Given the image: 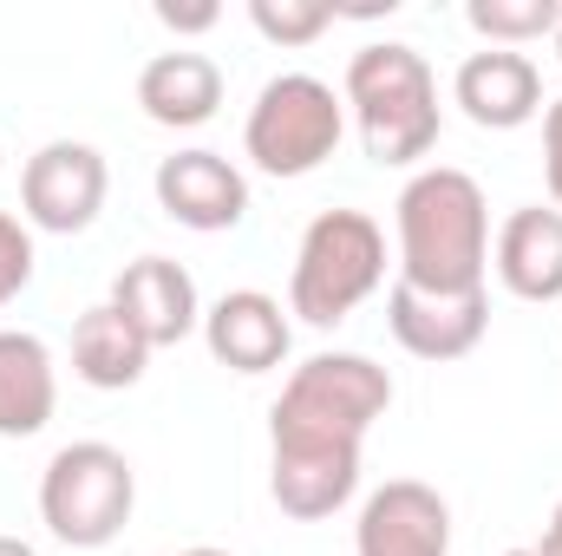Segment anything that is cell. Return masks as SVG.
<instances>
[{
	"label": "cell",
	"instance_id": "cell-1",
	"mask_svg": "<svg viewBox=\"0 0 562 556\" xmlns=\"http://www.w3.org/2000/svg\"><path fill=\"white\" fill-rule=\"evenodd\" d=\"M400 281L419 294H484L491 203L471 170L431 164L400 190Z\"/></svg>",
	"mask_w": 562,
	"mask_h": 556
},
{
	"label": "cell",
	"instance_id": "cell-29",
	"mask_svg": "<svg viewBox=\"0 0 562 556\" xmlns=\"http://www.w3.org/2000/svg\"><path fill=\"white\" fill-rule=\"evenodd\" d=\"M0 170H7V151H0Z\"/></svg>",
	"mask_w": 562,
	"mask_h": 556
},
{
	"label": "cell",
	"instance_id": "cell-7",
	"mask_svg": "<svg viewBox=\"0 0 562 556\" xmlns=\"http://www.w3.org/2000/svg\"><path fill=\"white\" fill-rule=\"evenodd\" d=\"M105 190H112V170L92 144L79 138H53L40 144L20 170V216L26 230H46V236H79L99 223L105 210Z\"/></svg>",
	"mask_w": 562,
	"mask_h": 556
},
{
	"label": "cell",
	"instance_id": "cell-5",
	"mask_svg": "<svg viewBox=\"0 0 562 556\" xmlns=\"http://www.w3.org/2000/svg\"><path fill=\"white\" fill-rule=\"evenodd\" d=\"M393 407V374L367 354H314L288 374L276 413H269V438H347L367 445L373 419Z\"/></svg>",
	"mask_w": 562,
	"mask_h": 556
},
{
	"label": "cell",
	"instance_id": "cell-19",
	"mask_svg": "<svg viewBox=\"0 0 562 556\" xmlns=\"http://www.w3.org/2000/svg\"><path fill=\"white\" fill-rule=\"evenodd\" d=\"M464 20L491 40V46H530V40H557L562 0H471Z\"/></svg>",
	"mask_w": 562,
	"mask_h": 556
},
{
	"label": "cell",
	"instance_id": "cell-8",
	"mask_svg": "<svg viewBox=\"0 0 562 556\" xmlns=\"http://www.w3.org/2000/svg\"><path fill=\"white\" fill-rule=\"evenodd\" d=\"M150 190H157V210L170 223L196 230V236L236 230L249 216V177L223 151H177V157H164Z\"/></svg>",
	"mask_w": 562,
	"mask_h": 556
},
{
	"label": "cell",
	"instance_id": "cell-22",
	"mask_svg": "<svg viewBox=\"0 0 562 556\" xmlns=\"http://www.w3.org/2000/svg\"><path fill=\"white\" fill-rule=\"evenodd\" d=\"M543 177H550V203L562 210V99L543 105Z\"/></svg>",
	"mask_w": 562,
	"mask_h": 556
},
{
	"label": "cell",
	"instance_id": "cell-10",
	"mask_svg": "<svg viewBox=\"0 0 562 556\" xmlns=\"http://www.w3.org/2000/svg\"><path fill=\"white\" fill-rule=\"evenodd\" d=\"M269 491L288 518L321 524L360 491V445L347 438H276L269 458Z\"/></svg>",
	"mask_w": 562,
	"mask_h": 556
},
{
	"label": "cell",
	"instance_id": "cell-9",
	"mask_svg": "<svg viewBox=\"0 0 562 556\" xmlns=\"http://www.w3.org/2000/svg\"><path fill=\"white\" fill-rule=\"evenodd\" d=\"M353 556H451V504L419 478H386L360 504Z\"/></svg>",
	"mask_w": 562,
	"mask_h": 556
},
{
	"label": "cell",
	"instance_id": "cell-11",
	"mask_svg": "<svg viewBox=\"0 0 562 556\" xmlns=\"http://www.w3.org/2000/svg\"><path fill=\"white\" fill-rule=\"evenodd\" d=\"M451 105L477 125V132H517L543 112V73L530 53L510 46H484L458 66L451 79Z\"/></svg>",
	"mask_w": 562,
	"mask_h": 556
},
{
	"label": "cell",
	"instance_id": "cell-13",
	"mask_svg": "<svg viewBox=\"0 0 562 556\" xmlns=\"http://www.w3.org/2000/svg\"><path fill=\"white\" fill-rule=\"evenodd\" d=\"M386 327L413 360H464L491 327V294H419V288L393 281Z\"/></svg>",
	"mask_w": 562,
	"mask_h": 556
},
{
	"label": "cell",
	"instance_id": "cell-12",
	"mask_svg": "<svg viewBox=\"0 0 562 556\" xmlns=\"http://www.w3.org/2000/svg\"><path fill=\"white\" fill-rule=\"evenodd\" d=\"M112 308L138 327L150 354H157V347H177V341H190V334L203 327L196 281H190L183 263H170V256H138V263H125L119 281H112Z\"/></svg>",
	"mask_w": 562,
	"mask_h": 556
},
{
	"label": "cell",
	"instance_id": "cell-24",
	"mask_svg": "<svg viewBox=\"0 0 562 556\" xmlns=\"http://www.w3.org/2000/svg\"><path fill=\"white\" fill-rule=\"evenodd\" d=\"M537 556H562V504L550 511V524H543V544H530Z\"/></svg>",
	"mask_w": 562,
	"mask_h": 556
},
{
	"label": "cell",
	"instance_id": "cell-17",
	"mask_svg": "<svg viewBox=\"0 0 562 556\" xmlns=\"http://www.w3.org/2000/svg\"><path fill=\"white\" fill-rule=\"evenodd\" d=\"M59 407V374H53V347L26 327L0 334V438H33L53 425Z\"/></svg>",
	"mask_w": 562,
	"mask_h": 556
},
{
	"label": "cell",
	"instance_id": "cell-28",
	"mask_svg": "<svg viewBox=\"0 0 562 556\" xmlns=\"http://www.w3.org/2000/svg\"><path fill=\"white\" fill-rule=\"evenodd\" d=\"M557 59H562V26H557Z\"/></svg>",
	"mask_w": 562,
	"mask_h": 556
},
{
	"label": "cell",
	"instance_id": "cell-23",
	"mask_svg": "<svg viewBox=\"0 0 562 556\" xmlns=\"http://www.w3.org/2000/svg\"><path fill=\"white\" fill-rule=\"evenodd\" d=\"M157 20H164L170 33H210V26L223 20V7H177V0H157Z\"/></svg>",
	"mask_w": 562,
	"mask_h": 556
},
{
	"label": "cell",
	"instance_id": "cell-26",
	"mask_svg": "<svg viewBox=\"0 0 562 556\" xmlns=\"http://www.w3.org/2000/svg\"><path fill=\"white\" fill-rule=\"evenodd\" d=\"M164 556H229V551H164Z\"/></svg>",
	"mask_w": 562,
	"mask_h": 556
},
{
	"label": "cell",
	"instance_id": "cell-2",
	"mask_svg": "<svg viewBox=\"0 0 562 556\" xmlns=\"http://www.w3.org/2000/svg\"><path fill=\"white\" fill-rule=\"evenodd\" d=\"M347 119L367 144L373 164H419L425 151L438 144V79L425 66L419 46L406 40H380V46H360L347 59Z\"/></svg>",
	"mask_w": 562,
	"mask_h": 556
},
{
	"label": "cell",
	"instance_id": "cell-6",
	"mask_svg": "<svg viewBox=\"0 0 562 556\" xmlns=\"http://www.w3.org/2000/svg\"><path fill=\"white\" fill-rule=\"evenodd\" d=\"M347 138V99L314 73H276L243 125V151L269 177H307Z\"/></svg>",
	"mask_w": 562,
	"mask_h": 556
},
{
	"label": "cell",
	"instance_id": "cell-18",
	"mask_svg": "<svg viewBox=\"0 0 562 556\" xmlns=\"http://www.w3.org/2000/svg\"><path fill=\"white\" fill-rule=\"evenodd\" d=\"M144 367H150V347H144V334L112 308V301H99V308L79 314V327H72V374H79L86 387L125 393V387L144 380Z\"/></svg>",
	"mask_w": 562,
	"mask_h": 556
},
{
	"label": "cell",
	"instance_id": "cell-21",
	"mask_svg": "<svg viewBox=\"0 0 562 556\" xmlns=\"http://www.w3.org/2000/svg\"><path fill=\"white\" fill-rule=\"evenodd\" d=\"M33 281V230L0 210V301H13Z\"/></svg>",
	"mask_w": 562,
	"mask_h": 556
},
{
	"label": "cell",
	"instance_id": "cell-4",
	"mask_svg": "<svg viewBox=\"0 0 562 556\" xmlns=\"http://www.w3.org/2000/svg\"><path fill=\"white\" fill-rule=\"evenodd\" d=\"M138 504V471L105 438H72L40 471V518L72 551H105Z\"/></svg>",
	"mask_w": 562,
	"mask_h": 556
},
{
	"label": "cell",
	"instance_id": "cell-25",
	"mask_svg": "<svg viewBox=\"0 0 562 556\" xmlns=\"http://www.w3.org/2000/svg\"><path fill=\"white\" fill-rule=\"evenodd\" d=\"M0 556H40L33 544H20V537H0Z\"/></svg>",
	"mask_w": 562,
	"mask_h": 556
},
{
	"label": "cell",
	"instance_id": "cell-15",
	"mask_svg": "<svg viewBox=\"0 0 562 556\" xmlns=\"http://www.w3.org/2000/svg\"><path fill=\"white\" fill-rule=\"evenodd\" d=\"M138 105H144V119L164 125V132H196L223 105V66L210 53H183V46L157 53L138 73Z\"/></svg>",
	"mask_w": 562,
	"mask_h": 556
},
{
	"label": "cell",
	"instance_id": "cell-27",
	"mask_svg": "<svg viewBox=\"0 0 562 556\" xmlns=\"http://www.w3.org/2000/svg\"><path fill=\"white\" fill-rule=\"evenodd\" d=\"M504 556H537V551H504Z\"/></svg>",
	"mask_w": 562,
	"mask_h": 556
},
{
	"label": "cell",
	"instance_id": "cell-14",
	"mask_svg": "<svg viewBox=\"0 0 562 556\" xmlns=\"http://www.w3.org/2000/svg\"><path fill=\"white\" fill-rule=\"evenodd\" d=\"M203 347L229 374H276L294 347V327L276 294L262 288H229L216 308H203Z\"/></svg>",
	"mask_w": 562,
	"mask_h": 556
},
{
	"label": "cell",
	"instance_id": "cell-20",
	"mask_svg": "<svg viewBox=\"0 0 562 556\" xmlns=\"http://www.w3.org/2000/svg\"><path fill=\"white\" fill-rule=\"evenodd\" d=\"M249 26L269 46H314L334 26V7L327 0H249Z\"/></svg>",
	"mask_w": 562,
	"mask_h": 556
},
{
	"label": "cell",
	"instance_id": "cell-3",
	"mask_svg": "<svg viewBox=\"0 0 562 556\" xmlns=\"http://www.w3.org/2000/svg\"><path fill=\"white\" fill-rule=\"evenodd\" d=\"M380 281H386V230L367 210H321L294 249L288 314H301L307 327H340Z\"/></svg>",
	"mask_w": 562,
	"mask_h": 556
},
{
	"label": "cell",
	"instance_id": "cell-16",
	"mask_svg": "<svg viewBox=\"0 0 562 556\" xmlns=\"http://www.w3.org/2000/svg\"><path fill=\"white\" fill-rule=\"evenodd\" d=\"M497 281L517 301H562V210L524 203L497 230Z\"/></svg>",
	"mask_w": 562,
	"mask_h": 556
}]
</instances>
